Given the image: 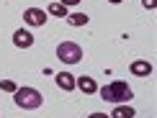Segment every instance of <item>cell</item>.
<instances>
[{
	"label": "cell",
	"mask_w": 157,
	"mask_h": 118,
	"mask_svg": "<svg viewBox=\"0 0 157 118\" xmlns=\"http://www.w3.org/2000/svg\"><path fill=\"white\" fill-rule=\"evenodd\" d=\"M88 118H111V116H106V113H90Z\"/></svg>",
	"instance_id": "obj_15"
},
{
	"label": "cell",
	"mask_w": 157,
	"mask_h": 118,
	"mask_svg": "<svg viewBox=\"0 0 157 118\" xmlns=\"http://www.w3.org/2000/svg\"><path fill=\"white\" fill-rule=\"evenodd\" d=\"M132 75L136 77H147V75H152V64L147 62V59H136V62H132Z\"/></svg>",
	"instance_id": "obj_6"
},
{
	"label": "cell",
	"mask_w": 157,
	"mask_h": 118,
	"mask_svg": "<svg viewBox=\"0 0 157 118\" xmlns=\"http://www.w3.org/2000/svg\"><path fill=\"white\" fill-rule=\"evenodd\" d=\"M77 3H80V0H62V5H64V8H70V5H77Z\"/></svg>",
	"instance_id": "obj_14"
},
{
	"label": "cell",
	"mask_w": 157,
	"mask_h": 118,
	"mask_svg": "<svg viewBox=\"0 0 157 118\" xmlns=\"http://www.w3.org/2000/svg\"><path fill=\"white\" fill-rule=\"evenodd\" d=\"M0 90H3V93H16L18 85L13 82V80H0Z\"/></svg>",
	"instance_id": "obj_12"
},
{
	"label": "cell",
	"mask_w": 157,
	"mask_h": 118,
	"mask_svg": "<svg viewBox=\"0 0 157 118\" xmlns=\"http://www.w3.org/2000/svg\"><path fill=\"white\" fill-rule=\"evenodd\" d=\"M13 44H16L18 49H29V46H34V36L26 28H18L16 34H13Z\"/></svg>",
	"instance_id": "obj_5"
},
{
	"label": "cell",
	"mask_w": 157,
	"mask_h": 118,
	"mask_svg": "<svg viewBox=\"0 0 157 118\" xmlns=\"http://www.w3.org/2000/svg\"><path fill=\"white\" fill-rule=\"evenodd\" d=\"M47 13H52V16H57V18H67V8H64L62 3H52L47 8Z\"/></svg>",
	"instance_id": "obj_10"
},
{
	"label": "cell",
	"mask_w": 157,
	"mask_h": 118,
	"mask_svg": "<svg viewBox=\"0 0 157 118\" xmlns=\"http://www.w3.org/2000/svg\"><path fill=\"white\" fill-rule=\"evenodd\" d=\"M108 3H113V5H116V3H121V0H108Z\"/></svg>",
	"instance_id": "obj_16"
},
{
	"label": "cell",
	"mask_w": 157,
	"mask_h": 118,
	"mask_svg": "<svg viewBox=\"0 0 157 118\" xmlns=\"http://www.w3.org/2000/svg\"><path fill=\"white\" fill-rule=\"evenodd\" d=\"M142 3H144V8H147V10H155V5H157L155 0H142Z\"/></svg>",
	"instance_id": "obj_13"
},
{
	"label": "cell",
	"mask_w": 157,
	"mask_h": 118,
	"mask_svg": "<svg viewBox=\"0 0 157 118\" xmlns=\"http://www.w3.org/2000/svg\"><path fill=\"white\" fill-rule=\"evenodd\" d=\"M111 118H134V108L132 105H116Z\"/></svg>",
	"instance_id": "obj_9"
},
{
	"label": "cell",
	"mask_w": 157,
	"mask_h": 118,
	"mask_svg": "<svg viewBox=\"0 0 157 118\" xmlns=\"http://www.w3.org/2000/svg\"><path fill=\"white\" fill-rule=\"evenodd\" d=\"M101 98H103V100H108V103L121 105V103H129V100H132L134 93H132V87H129L126 82L113 80V82H108V85H103V87H101Z\"/></svg>",
	"instance_id": "obj_1"
},
{
	"label": "cell",
	"mask_w": 157,
	"mask_h": 118,
	"mask_svg": "<svg viewBox=\"0 0 157 118\" xmlns=\"http://www.w3.org/2000/svg\"><path fill=\"white\" fill-rule=\"evenodd\" d=\"M23 21L29 26H44L47 23V13H44L41 8H26L23 10Z\"/></svg>",
	"instance_id": "obj_4"
},
{
	"label": "cell",
	"mask_w": 157,
	"mask_h": 118,
	"mask_svg": "<svg viewBox=\"0 0 157 118\" xmlns=\"http://www.w3.org/2000/svg\"><path fill=\"white\" fill-rule=\"evenodd\" d=\"M57 57H59L64 64H77L82 59V49H80V44H75V41H62L59 46H57Z\"/></svg>",
	"instance_id": "obj_3"
},
{
	"label": "cell",
	"mask_w": 157,
	"mask_h": 118,
	"mask_svg": "<svg viewBox=\"0 0 157 118\" xmlns=\"http://www.w3.org/2000/svg\"><path fill=\"white\" fill-rule=\"evenodd\" d=\"M13 95H16V105L23 108V110H36V108H41V103H44L41 93L34 90V87H18Z\"/></svg>",
	"instance_id": "obj_2"
},
{
	"label": "cell",
	"mask_w": 157,
	"mask_h": 118,
	"mask_svg": "<svg viewBox=\"0 0 157 118\" xmlns=\"http://www.w3.org/2000/svg\"><path fill=\"white\" fill-rule=\"evenodd\" d=\"M57 85H59L64 93H70V90H75V77L67 75V72H59V75H57Z\"/></svg>",
	"instance_id": "obj_8"
},
{
	"label": "cell",
	"mask_w": 157,
	"mask_h": 118,
	"mask_svg": "<svg viewBox=\"0 0 157 118\" xmlns=\"http://www.w3.org/2000/svg\"><path fill=\"white\" fill-rule=\"evenodd\" d=\"M75 87H80L85 95H93V93H98V85H95V80H93V77H85V75L75 80Z\"/></svg>",
	"instance_id": "obj_7"
},
{
	"label": "cell",
	"mask_w": 157,
	"mask_h": 118,
	"mask_svg": "<svg viewBox=\"0 0 157 118\" xmlns=\"http://www.w3.org/2000/svg\"><path fill=\"white\" fill-rule=\"evenodd\" d=\"M88 21H90V18L85 16V13H72V16H67V23L70 26H85Z\"/></svg>",
	"instance_id": "obj_11"
}]
</instances>
